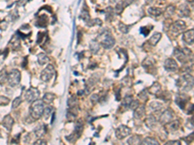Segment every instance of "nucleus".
<instances>
[{
  "instance_id": "48",
  "label": "nucleus",
  "mask_w": 194,
  "mask_h": 145,
  "mask_svg": "<svg viewBox=\"0 0 194 145\" xmlns=\"http://www.w3.org/2000/svg\"><path fill=\"white\" fill-rule=\"evenodd\" d=\"M20 137H21V134H17V135L15 137L14 139L11 140V142H12V143H18V139H20Z\"/></svg>"
},
{
  "instance_id": "30",
  "label": "nucleus",
  "mask_w": 194,
  "mask_h": 145,
  "mask_svg": "<svg viewBox=\"0 0 194 145\" xmlns=\"http://www.w3.org/2000/svg\"><path fill=\"white\" fill-rule=\"evenodd\" d=\"M55 100V95L52 93H47L44 95V98H43V102L44 103H53V101Z\"/></svg>"
},
{
  "instance_id": "35",
  "label": "nucleus",
  "mask_w": 194,
  "mask_h": 145,
  "mask_svg": "<svg viewBox=\"0 0 194 145\" xmlns=\"http://www.w3.org/2000/svg\"><path fill=\"white\" fill-rule=\"evenodd\" d=\"M52 106H47V108H44V112H43V114H44V116H45V118L46 119H48L50 116V114H52Z\"/></svg>"
},
{
  "instance_id": "23",
  "label": "nucleus",
  "mask_w": 194,
  "mask_h": 145,
  "mask_svg": "<svg viewBox=\"0 0 194 145\" xmlns=\"http://www.w3.org/2000/svg\"><path fill=\"white\" fill-rule=\"evenodd\" d=\"M34 133L37 137H42V135L46 133V126L45 125H39L36 129H35Z\"/></svg>"
},
{
  "instance_id": "42",
  "label": "nucleus",
  "mask_w": 194,
  "mask_h": 145,
  "mask_svg": "<svg viewBox=\"0 0 194 145\" xmlns=\"http://www.w3.org/2000/svg\"><path fill=\"white\" fill-rule=\"evenodd\" d=\"M87 25H90V26H92V25L94 24H98V25H101L102 24V21H101L99 18H95V20H92V23H87Z\"/></svg>"
},
{
  "instance_id": "34",
  "label": "nucleus",
  "mask_w": 194,
  "mask_h": 145,
  "mask_svg": "<svg viewBox=\"0 0 194 145\" xmlns=\"http://www.w3.org/2000/svg\"><path fill=\"white\" fill-rule=\"evenodd\" d=\"M7 72H6L5 70H2L0 72V84L4 83L6 80H7Z\"/></svg>"
},
{
  "instance_id": "32",
  "label": "nucleus",
  "mask_w": 194,
  "mask_h": 145,
  "mask_svg": "<svg viewBox=\"0 0 194 145\" xmlns=\"http://www.w3.org/2000/svg\"><path fill=\"white\" fill-rule=\"evenodd\" d=\"M141 142V139H140L139 137H131L129 138L128 140H127V143L128 144H139Z\"/></svg>"
},
{
  "instance_id": "22",
  "label": "nucleus",
  "mask_w": 194,
  "mask_h": 145,
  "mask_svg": "<svg viewBox=\"0 0 194 145\" xmlns=\"http://www.w3.org/2000/svg\"><path fill=\"white\" fill-rule=\"evenodd\" d=\"M149 108L152 110V111H157V110H159L162 108V103H159V102H156V101H154V102L149 103Z\"/></svg>"
},
{
  "instance_id": "39",
  "label": "nucleus",
  "mask_w": 194,
  "mask_h": 145,
  "mask_svg": "<svg viewBox=\"0 0 194 145\" xmlns=\"http://www.w3.org/2000/svg\"><path fill=\"white\" fill-rule=\"evenodd\" d=\"M119 31H122V33H127L129 31V27L124 23H119Z\"/></svg>"
},
{
  "instance_id": "6",
  "label": "nucleus",
  "mask_w": 194,
  "mask_h": 145,
  "mask_svg": "<svg viewBox=\"0 0 194 145\" xmlns=\"http://www.w3.org/2000/svg\"><path fill=\"white\" fill-rule=\"evenodd\" d=\"M130 134H131V129L124 125L119 126L116 130V135L119 139H123V138H125L126 137H128Z\"/></svg>"
},
{
  "instance_id": "14",
  "label": "nucleus",
  "mask_w": 194,
  "mask_h": 145,
  "mask_svg": "<svg viewBox=\"0 0 194 145\" xmlns=\"http://www.w3.org/2000/svg\"><path fill=\"white\" fill-rule=\"evenodd\" d=\"M2 125L4 126V128L6 129V130L11 131L13 125H14V119L12 118L11 115H6L4 119H3Z\"/></svg>"
},
{
  "instance_id": "26",
  "label": "nucleus",
  "mask_w": 194,
  "mask_h": 145,
  "mask_svg": "<svg viewBox=\"0 0 194 145\" xmlns=\"http://www.w3.org/2000/svg\"><path fill=\"white\" fill-rule=\"evenodd\" d=\"M190 14V11L186 5H182L180 7V15L183 17H188Z\"/></svg>"
},
{
  "instance_id": "7",
  "label": "nucleus",
  "mask_w": 194,
  "mask_h": 145,
  "mask_svg": "<svg viewBox=\"0 0 194 145\" xmlns=\"http://www.w3.org/2000/svg\"><path fill=\"white\" fill-rule=\"evenodd\" d=\"M175 101H176V103L180 106V108L184 109L185 108L186 103H188V101H189V97L184 95V94H180V95H178L176 97V100Z\"/></svg>"
},
{
  "instance_id": "33",
  "label": "nucleus",
  "mask_w": 194,
  "mask_h": 145,
  "mask_svg": "<svg viewBox=\"0 0 194 145\" xmlns=\"http://www.w3.org/2000/svg\"><path fill=\"white\" fill-rule=\"evenodd\" d=\"M21 97H17L14 101H13V103H12V108L13 109L17 108L18 106L21 105Z\"/></svg>"
},
{
  "instance_id": "10",
  "label": "nucleus",
  "mask_w": 194,
  "mask_h": 145,
  "mask_svg": "<svg viewBox=\"0 0 194 145\" xmlns=\"http://www.w3.org/2000/svg\"><path fill=\"white\" fill-rule=\"evenodd\" d=\"M164 67L166 69L167 71H170V72H174V71H177L178 70V63L175 59H172V58H168L166 61H165V64H164Z\"/></svg>"
},
{
  "instance_id": "25",
  "label": "nucleus",
  "mask_w": 194,
  "mask_h": 145,
  "mask_svg": "<svg viewBox=\"0 0 194 145\" xmlns=\"http://www.w3.org/2000/svg\"><path fill=\"white\" fill-rule=\"evenodd\" d=\"M126 5H127V3H126L125 1H120V2H119V3L117 4V6H116L114 12H116L117 14H120V13L123 11V9L126 7Z\"/></svg>"
},
{
  "instance_id": "20",
  "label": "nucleus",
  "mask_w": 194,
  "mask_h": 145,
  "mask_svg": "<svg viewBox=\"0 0 194 145\" xmlns=\"http://www.w3.org/2000/svg\"><path fill=\"white\" fill-rule=\"evenodd\" d=\"M80 18L85 21V23H88V20H90V13H88L87 7H85L84 10L82 11Z\"/></svg>"
},
{
  "instance_id": "2",
  "label": "nucleus",
  "mask_w": 194,
  "mask_h": 145,
  "mask_svg": "<svg viewBox=\"0 0 194 145\" xmlns=\"http://www.w3.org/2000/svg\"><path fill=\"white\" fill-rule=\"evenodd\" d=\"M7 81L8 84L10 85L11 87H15L18 85L21 81V72L18 70H12L10 72V74L7 75Z\"/></svg>"
},
{
  "instance_id": "44",
  "label": "nucleus",
  "mask_w": 194,
  "mask_h": 145,
  "mask_svg": "<svg viewBox=\"0 0 194 145\" xmlns=\"http://www.w3.org/2000/svg\"><path fill=\"white\" fill-rule=\"evenodd\" d=\"M8 27V23L5 20H1L0 21V29L1 30H5L6 28Z\"/></svg>"
},
{
  "instance_id": "21",
  "label": "nucleus",
  "mask_w": 194,
  "mask_h": 145,
  "mask_svg": "<svg viewBox=\"0 0 194 145\" xmlns=\"http://www.w3.org/2000/svg\"><path fill=\"white\" fill-rule=\"evenodd\" d=\"M90 49L91 50L93 53H97L100 49V46L98 44L97 41H91L90 44Z\"/></svg>"
},
{
  "instance_id": "52",
  "label": "nucleus",
  "mask_w": 194,
  "mask_h": 145,
  "mask_svg": "<svg viewBox=\"0 0 194 145\" xmlns=\"http://www.w3.org/2000/svg\"><path fill=\"white\" fill-rule=\"evenodd\" d=\"M34 144H46V141L43 140V139H39V140H36L34 142Z\"/></svg>"
},
{
  "instance_id": "28",
  "label": "nucleus",
  "mask_w": 194,
  "mask_h": 145,
  "mask_svg": "<svg viewBox=\"0 0 194 145\" xmlns=\"http://www.w3.org/2000/svg\"><path fill=\"white\" fill-rule=\"evenodd\" d=\"M11 45H12L13 49H17L18 48H20V38L17 35H15L13 37V39L11 41Z\"/></svg>"
},
{
  "instance_id": "1",
  "label": "nucleus",
  "mask_w": 194,
  "mask_h": 145,
  "mask_svg": "<svg viewBox=\"0 0 194 145\" xmlns=\"http://www.w3.org/2000/svg\"><path fill=\"white\" fill-rule=\"evenodd\" d=\"M44 102L43 100H35L34 102H32V105L30 106V115L32 116V118L35 120H38V119L41 118V116L43 115L44 112Z\"/></svg>"
},
{
  "instance_id": "36",
  "label": "nucleus",
  "mask_w": 194,
  "mask_h": 145,
  "mask_svg": "<svg viewBox=\"0 0 194 145\" xmlns=\"http://www.w3.org/2000/svg\"><path fill=\"white\" fill-rule=\"evenodd\" d=\"M132 97L131 96H126V97H124L123 98V100H122V105L124 106H128L130 103H131V102H132Z\"/></svg>"
},
{
  "instance_id": "53",
  "label": "nucleus",
  "mask_w": 194,
  "mask_h": 145,
  "mask_svg": "<svg viewBox=\"0 0 194 145\" xmlns=\"http://www.w3.org/2000/svg\"><path fill=\"white\" fill-rule=\"evenodd\" d=\"M7 2H10V1H13V0H6Z\"/></svg>"
},
{
  "instance_id": "16",
  "label": "nucleus",
  "mask_w": 194,
  "mask_h": 145,
  "mask_svg": "<svg viewBox=\"0 0 194 145\" xmlns=\"http://www.w3.org/2000/svg\"><path fill=\"white\" fill-rule=\"evenodd\" d=\"M161 37H162L161 33H159V32L154 33L153 35H152L151 38H149V45H151V46H156V44H157V43L160 41Z\"/></svg>"
},
{
  "instance_id": "40",
  "label": "nucleus",
  "mask_w": 194,
  "mask_h": 145,
  "mask_svg": "<svg viewBox=\"0 0 194 145\" xmlns=\"http://www.w3.org/2000/svg\"><path fill=\"white\" fill-rule=\"evenodd\" d=\"M9 102H10V100H9L7 97H3V96L0 97V106H6V105H8Z\"/></svg>"
},
{
  "instance_id": "15",
  "label": "nucleus",
  "mask_w": 194,
  "mask_h": 145,
  "mask_svg": "<svg viewBox=\"0 0 194 145\" xmlns=\"http://www.w3.org/2000/svg\"><path fill=\"white\" fill-rule=\"evenodd\" d=\"M145 115V106H138L134 109V117L136 119H141Z\"/></svg>"
},
{
  "instance_id": "37",
  "label": "nucleus",
  "mask_w": 194,
  "mask_h": 145,
  "mask_svg": "<svg viewBox=\"0 0 194 145\" xmlns=\"http://www.w3.org/2000/svg\"><path fill=\"white\" fill-rule=\"evenodd\" d=\"M138 97L140 98V100H142V101H144V102H146V101L148 100V92H147V90H143L142 92L139 94Z\"/></svg>"
},
{
  "instance_id": "5",
  "label": "nucleus",
  "mask_w": 194,
  "mask_h": 145,
  "mask_svg": "<svg viewBox=\"0 0 194 145\" xmlns=\"http://www.w3.org/2000/svg\"><path fill=\"white\" fill-rule=\"evenodd\" d=\"M101 44H102V46H104L105 49H112L113 46H114L116 41H114L113 36L111 35L109 32H106L103 35V39H102V41H101Z\"/></svg>"
},
{
  "instance_id": "18",
  "label": "nucleus",
  "mask_w": 194,
  "mask_h": 145,
  "mask_svg": "<svg viewBox=\"0 0 194 145\" xmlns=\"http://www.w3.org/2000/svg\"><path fill=\"white\" fill-rule=\"evenodd\" d=\"M160 89H161L160 84L158 82H154L151 87H149V93L152 94V95H158V93L160 92Z\"/></svg>"
},
{
  "instance_id": "50",
  "label": "nucleus",
  "mask_w": 194,
  "mask_h": 145,
  "mask_svg": "<svg viewBox=\"0 0 194 145\" xmlns=\"http://www.w3.org/2000/svg\"><path fill=\"white\" fill-rule=\"evenodd\" d=\"M28 1V0H18V1L17 2L18 6H23L25 5V3H26Z\"/></svg>"
},
{
  "instance_id": "38",
  "label": "nucleus",
  "mask_w": 194,
  "mask_h": 145,
  "mask_svg": "<svg viewBox=\"0 0 194 145\" xmlns=\"http://www.w3.org/2000/svg\"><path fill=\"white\" fill-rule=\"evenodd\" d=\"M46 38V33L40 32L38 33V38H37V44H43L44 39Z\"/></svg>"
},
{
  "instance_id": "49",
  "label": "nucleus",
  "mask_w": 194,
  "mask_h": 145,
  "mask_svg": "<svg viewBox=\"0 0 194 145\" xmlns=\"http://www.w3.org/2000/svg\"><path fill=\"white\" fill-rule=\"evenodd\" d=\"M166 144H168V145H171V144H180V140H170V141H167Z\"/></svg>"
},
{
  "instance_id": "3",
  "label": "nucleus",
  "mask_w": 194,
  "mask_h": 145,
  "mask_svg": "<svg viewBox=\"0 0 194 145\" xmlns=\"http://www.w3.org/2000/svg\"><path fill=\"white\" fill-rule=\"evenodd\" d=\"M55 69L52 65H48L47 67L44 69L43 72H41V80L45 82H49V81L52 80L53 75H55Z\"/></svg>"
},
{
  "instance_id": "51",
  "label": "nucleus",
  "mask_w": 194,
  "mask_h": 145,
  "mask_svg": "<svg viewBox=\"0 0 194 145\" xmlns=\"http://www.w3.org/2000/svg\"><path fill=\"white\" fill-rule=\"evenodd\" d=\"M184 140H185L187 143H189L190 141H192V140H193V134H191L190 135H188V137H187V138H184Z\"/></svg>"
},
{
  "instance_id": "19",
  "label": "nucleus",
  "mask_w": 194,
  "mask_h": 145,
  "mask_svg": "<svg viewBox=\"0 0 194 145\" xmlns=\"http://www.w3.org/2000/svg\"><path fill=\"white\" fill-rule=\"evenodd\" d=\"M37 59H38V63H39L40 65H45V64H47L48 62H49V57H48V55L47 54H45V53H39L38 54V56H37Z\"/></svg>"
},
{
  "instance_id": "54",
  "label": "nucleus",
  "mask_w": 194,
  "mask_h": 145,
  "mask_svg": "<svg viewBox=\"0 0 194 145\" xmlns=\"http://www.w3.org/2000/svg\"><path fill=\"white\" fill-rule=\"evenodd\" d=\"M0 54H1V51H0Z\"/></svg>"
},
{
  "instance_id": "8",
  "label": "nucleus",
  "mask_w": 194,
  "mask_h": 145,
  "mask_svg": "<svg viewBox=\"0 0 194 145\" xmlns=\"http://www.w3.org/2000/svg\"><path fill=\"white\" fill-rule=\"evenodd\" d=\"M185 27H186V25L184 21L177 20L176 23L172 25V31H173L175 34H179L180 32H183V31L185 29Z\"/></svg>"
},
{
  "instance_id": "43",
  "label": "nucleus",
  "mask_w": 194,
  "mask_h": 145,
  "mask_svg": "<svg viewBox=\"0 0 194 145\" xmlns=\"http://www.w3.org/2000/svg\"><path fill=\"white\" fill-rule=\"evenodd\" d=\"M9 17L12 18V20H17V18H18V15L17 10H15L13 13H11V14L9 15Z\"/></svg>"
},
{
  "instance_id": "41",
  "label": "nucleus",
  "mask_w": 194,
  "mask_h": 145,
  "mask_svg": "<svg viewBox=\"0 0 194 145\" xmlns=\"http://www.w3.org/2000/svg\"><path fill=\"white\" fill-rule=\"evenodd\" d=\"M90 101L92 103H96L98 101H99V95H98V94H93L90 98Z\"/></svg>"
},
{
  "instance_id": "12",
  "label": "nucleus",
  "mask_w": 194,
  "mask_h": 145,
  "mask_svg": "<svg viewBox=\"0 0 194 145\" xmlns=\"http://www.w3.org/2000/svg\"><path fill=\"white\" fill-rule=\"evenodd\" d=\"M183 40L185 42L187 45H193L194 41V30H187L186 32L183 33Z\"/></svg>"
},
{
  "instance_id": "9",
  "label": "nucleus",
  "mask_w": 194,
  "mask_h": 145,
  "mask_svg": "<svg viewBox=\"0 0 194 145\" xmlns=\"http://www.w3.org/2000/svg\"><path fill=\"white\" fill-rule=\"evenodd\" d=\"M172 119H173V112H172V110L167 109L161 113L159 117V122L162 123V124H166V123L170 122Z\"/></svg>"
},
{
  "instance_id": "4",
  "label": "nucleus",
  "mask_w": 194,
  "mask_h": 145,
  "mask_svg": "<svg viewBox=\"0 0 194 145\" xmlns=\"http://www.w3.org/2000/svg\"><path fill=\"white\" fill-rule=\"evenodd\" d=\"M39 91L36 88H29L24 92V99L27 103H32L39 98Z\"/></svg>"
},
{
  "instance_id": "11",
  "label": "nucleus",
  "mask_w": 194,
  "mask_h": 145,
  "mask_svg": "<svg viewBox=\"0 0 194 145\" xmlns=\"http://www.w3.org/2000/svg\"><path fill=\"white\" fill-rule=\"evenodd\" d=\"M174 54H175V56H176V58L180 63H184L186 61L187 57H188V56L185 54V52L183 51V49H175Z\"/></svg>"
},
{
  "instance_id": "31",
  "label": "nucleus",
  "mask_w": 194,
  "mask_h": 145,
  "mask_svg": "<svg viewBox=\"0 0 194 145\" xmlns=\"http://www.w3.org/2000/svg\"><path fill=\"white\" fill-rule=\"evenodd\" d=\"M142 143H143V144H147V145H149V144L157 145V144H158V141L155 140L154 138H151V137H146V138H144V139H143Z\"/></svg>"
},
{
  "instance_id": "47",
  "label": "nucleus",
  "mask_w": 194,
  "mask_h": 145,
  "mask_svg": "<svg viewBox=\"0 0 194 145\" xmlns=\"http://www.w3.org/2000/svg\"><path fill=\"white\" fill-rule=\"evenodd\" d=\"M167 12H168V15H173V13L175 12V7L174 6H169V7L167 8Z\"/></svg>"
},
{
  "instance_id": "46",
  "label": "nucleus",
  "mask_w": 194,
  "mask_h": 145,
  "mask_svg": "<svg viewBox=\"0 0 194 145\" xmlns=\"http://www.w3.org/2000/svg\"><path fill=\"white\" fill-rule=\"evenodd\" d=\"M138 106H139V102H138V101H133V100H132L131 103L129 105V106H130V108H131L132 109H135Z\"/></svg>"
},
{
  "instance_id": "13",
  "label": "nucleus",
  "mask_w": 194,
  "mask_h": 145,
  "mask_svg": "<svg viewBox=\"0 0 194 145\" xmlns=\"http://www.w3.org/2000/svg\"><path fill=\"white\" fill-rule=\"evenodd\" d=\"M180 127V122L178 120H173L166 123V130L170 133H173V132H176Z\"/></svg>"
},
{
  "instance_id": "27",
  "label": "nucleus",
  "mask_w": 194,
  "mask_h": 145,
  "mask_svg": "<svg viewBox=\"0 0 194 145\" xmlns=\"http://www.w3.org/2000/svg\"><path fill=\"white\" fill-rule=\"evenodd\" d=\"M148 12H149V15H153V17H158V15H160L162 14L161 9H159V8H153V7L149 8Z\"/></svg>"
},
{
  "instance_id": "17",
  "label": "nucleus",
  "mask_w": 194,
  "mask_h": 145,
  "mask_svg": "<svg viewBox=\"0 0 194 145\" xmlns=\"http://www.w3.org/2000/svg\"><path fill=\"white\" fill-rule=\"evenodd\" d=\"M145 124L148 128L149 129H153L155 126H156V119L154 118V116H149V117L146 119Z\"/></svg>"
},
{
  "instance_id": "45",
  "label": "nucleus",
  "mask_w": 194,
  "mask_h": 145,
  "mask_svg": "<svg viewBox=\"0 0 194 145\" xmlns=\"http://www.w3.org/2000/svg\"><path fill=\"white\" fill-rule=\"evenodd\" d=\"M149 31H151V29L149 28H147V27H142L141 28V33L144 34V36H148Z\"/></svg>"
},
{
  "instance_id": "29",
  "label": "nucleus",
  "mask_w": 194,
  "mask_h": 145,
  "mask_svg": "<svg viewBox=\"0 0 194 145\" xmlns=\"http://www.w3.org/2000/svg\"><path fill=\"white\" fill-rule=\"evenodd\" d=\"M67 105H68V108H75V106H78V99H77V97L69 98L68 101H67Z\"/></svg>"
},
{
  "instance_id": "24",
  "label": "nucleus",
  "mask_w": 194,
  "mask_h": 145,
  "mask_svg": "<svg viewBox=\"0 0 194 145\" xmlns=\"http://www.w3.org/2000/svg\"><path fill=\"white\" fill-rule=\"evenodd\" d=\"M48 23V18L43 15V17H40L38 18V20H36V26H39V27H45Z\"/></svg>"
}]
</instances>
